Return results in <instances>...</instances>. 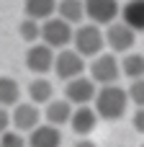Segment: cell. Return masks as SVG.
Returning a JSON list of instances; mask_svg holds the SVG:
<instances>
[{"mask_svg": "<svg viewBox=\"0 0 144 147\" xmlns=\"http://www.w3.org/2000/svg\"><path fill=\"white\" fill-rule=\"evenodd\" d=\"M129 109V96L126 90L116 83V85H100L95 90V98H93V111L98 114V119H106V121H119Z\"/></svg>", "mask_w": 144, "mask_h": 147, "instance_id": "cell-1", "label": "cell"}, {"mask_svg": "<svg viewBox=\"0 0 144 147\" xmlns=\"http://www.w3.org/2000/svg\"><path fill=\"white\" fill-rule=\"evenodd\" d=\"M103 47H106V41H103L100 26H95V23H82V26H77V28L72 31V49H75L82 59L98 57V54L103 52Z\"/></svg>", "mask_w": 144, "mask_h": 147, "instance_id": "cell-2", "label": "cell"}, {"mask_svg": "<svg viewBox=\"0 0 144 147\" xmlns=\"http://www.w3.org/2000/svg\"><path fill=\"white\" fill-rule=\"evenodd\" d=\"M90 80L100 88V85H116L119 78H121V67H119V57L111 54V52H100L98 57H93L90 62Z\"/></svg>", "mask_w": 144, "mask_h": 147, "instance_id": "cell-3", "label": "cell"}, {"mask_svg": "<svg viewBox=\"0 0 144 147\" xmlns=\"http://www.w3.org/2000/svg\"><path fill=\"white\" fill-rule=\"evenodd\" d=\"M72 31H75V26H70L67 21L52 16L41 23V36L39 39L52 49H67L72 44Z\"/></svg>", "mask_w": 144, "mask_h": 147, "instance_id": "cell-4", "label": "cell"}, {"mask_svg": "<svg viewBox=\"0 0 144 147\" xmlns=\"http://www.w3.org/2000/svg\"><path fill=\"white\" fill-rule=\"evenodd\" d=\"M103 41H106V47L111 49V54H126V52H131V47L137 44V34H134L124 21H113V23L106 26Z\"/></svg>", "mask_w": 144, "mask_h": 147, "instance_id": "cell-5", "label": "cell"}, {"mask_svg": "<svg viewBox=\"0 0 144 147\" xmlns=\"http://www.w3.org/2000/svg\"><path fill=\"white\" fill-rule=\"evenodd\" d=\"M52 70H54V75L59 78V80H72V78H80L82 72H85V59L75 52V49H59V52H54V65H52Z\"/></svg>", "mask_w": 144, "mask_h": 147, "instance_id": "cell-6", "label": "cell"}, {"mask_svg": "<svg viewBox=\"0 0 144 147\" xmlns=\"http://www.w3.org/2000/svg\"><path fill=\"white\" fill-rule=\"evenodd\" d=\"M41 124V109L28 103V101H18L10 111V127L18 134H28L31 129H36Z\"/></svg>", "mask_w": 144, "mask_h": 147, "instance_id": "cell-7", "label": "cell"}, {"mask_svg": "<svg viewBox=\"0 0 144 147\" xmlns=\"http://www.w3.org/2000/svg\"><path fill=\"white\" fill-rule=\"evenodd\" d=\"M85 16L90 18V23L95 26H108L113 21H119L121 13V3L119 0H82Z\"/></svg>", "mask_w": 144, "mask_h": 147, "instance_id": "cell-8", "label": "cell"}, {"mask_svg": "<svg viewBox=\"0 0 144 147\" xmlns=\"http://www.w3.org/2000/svg\"><path fill=\"white\" fill-rule=\"evenodd\" d=\"M95 90H98V85L90 78L80 75V78H72L64 83V101L72 106H90L95 98Z\"/></svg>", "mask_w": 144, "mask_h": 147, "instance_id": "cell-9", "label": "cell"}, {"mask_svg": "<svg viewBox=\"0 0 144 147\" xmlns=\"http://www.w3.org/2000/svg\"><path fill=\"white\" fill-rule=\"evenodd\" d=\"M52 65H54V49L46 47L44 41H36L26 49V67L36 78H44L46 72H52Z\"/></svg>", "mask_w": 144, "mask_h": 147, "instance_id": "cell-10", "label": "cell"}, {"mask_svg": "<svg viewBox=\"0 0 144 147\" xmlns=\"http://www.w3.org/2000/svg\"><path fill=\"white\" fill-rule=\"evenodd\" d=\"M70 127L77 137H88L98 127V114L93 111V106H75L70 116Z\"/></svg>", "mask_w": 144, "mask_h": 147, "instance_id": "cell-11", "label": "cell"}, {"mask_svg": "<svg viewBox=\"0 0 144 147\" xmlns=\"http://www.w3.org/2000/svg\"><path fill=\"white\" fill-rule=\"evenodd\" d=\"M72 103H67L64 98H52L46 106H44V124L49 127H64L70 124V116H72Z\"/></svg>", "mask_w": 144, "mask_h": 147, "instance_id": "cell-12", "label": "cell"}, {"mask_svg": "<svg viewBox=\"0 0 144 147\" xmlns=\"http://www.w3.org/2000/svg\"><path fill=\"white\" fill-rule=\"evenodd\" d=\"M26 147H62V132L49 124H39L36 129L28 132Z\"/></svg>", "mask_w": 144, "mask_h": 147, "instance_id": "cell-13", "label": "cell"}, {"mask_svg": "<svg viewBox=\"0 0 144 147\" xmlns=\"http://www.w3.org/2000/svg\"><path fill=\"white\" fill-rule=\"evenodd\" d=\"M121 21L137 34V31H144V0H126L121 5Z\"/></svg>", "mask_w": 144, "mask_h": 147, "instance_id": "cell-14", "label": "cell"}, {"mask_svg": "<svg viewBox=\"0 0 144 147\" xmlns=\"http://www.w3.org/2000/svg\"><path fill=\"white\" fill-rule=\"evenodd\" d=\"M23 13H26L23 18L44 23L46 18L57 16V0H26L23 3Z\"/></svg>", "mask_w": 144, "mask_h": 147, "instance_id": "cell-15", "label": "cell"}, {"mask_svg": "<svg viewBox=\"0 0 144 147\" xmlns=\"http://www.w3.org/2000/svg\"><path fill=\"white\" fill-rule=\"evenodd\" d=\"M28 103L33 106H46L52 98H54V85L46 80V78H33L28 83Z\"/></svg>", "mask_w": 144, "mask_h": 147, "instance_id": "cell-16", "label": "cell"}, {"mask_svg": "<svg viewBox=\"0 0 144 147\" xmlns=\"http://www.w3.org/2000/svg\"><path fill=\"white\" fill-rule=\"evenodd\" d=\"M57 18L67 21L70 26H80L85 18L82 0H57Z\"/></svg>", "mask_w": 144, "mask_h": 147, "instance_id": "cell-17", "label": "cell"}, {"mask_svg": "<svg viewBox=\"0 0 144 147\" xmlns=\"http://www.w3.org/2000/svg\"><path fill=\"white\" fill-rule=\"evenodd\" d=\"M119 67H121V75H126L129 80H139L144 78V54L126 52L124 59H119Z\"/></svg>", "mask_w": 144, "mask_h": 147, "instance_id": "cell-18", "label": "cell"}, {"mask_svg": "<svg viewBox=\"0 0 144 147\" xmlns=\"http://www.w3.org/2000/svg\"><path fill=\"white\" fill-rule=\"evenodd\" d=\"M18 101H21V85L13 78L3 75L0 78V106L3 109H13Z\"/></svg>", "mask_w": 144, "mask_h": 147, "instance_id": "cell-19", "label": "cell"}, {"mask_svg": "<svg viewBox=\"0 0 144 147\" xmlns=\"http://www.w3.org/2000/svg\"><path fill=\"white\" fill-rule=\"evenodd\" d=\"M18 36H21L26 44H36L39 36H41V23H39V21H31V18H21V23H18Z\"/></svg>", "mask_w": 144, "mask_h": 147, "instance_id": "cell-20", "label": "cell"}, {"mask_svg": "<svg viewBox=\"0 0 144 147\" xmlns=\"http://www.w3.org/2000/svg\"><path fill=\"white\" fill-rule=\"evenodd\" d=\"M126 96H129V101H131L137 109H144V78L131 80V85L126 88Z\"/></svg>", "mask_w": 144, "mask_h": 147, "instance_id": "cell-21", "label": "cell"}, {"mask_svg": "<svg viewBox=\"0 0 144 147\" xmlns=\"http://www.w3.org/2000/svg\"><path fill=\"white\" fill-rule=\"evenodd\" d=\"M0 147H26V137L13 132V129H8V132L0 134Z\"/></svg>", "mask_w": 144, "mask_h": 147, "instance_id": "cell-22", "label": "cell"}, {"mask_svg": "<svg viewBox=\"0 0 144 147\" xmlns=\"http://www.w3.org/2000/svg\"><path fill=\"white\" fill-rule=\"evenodd\" d=\"M131 124H134V129H137L139 134H144V109H137V111H134Z\"/></svg>", "mask_w": 144, "mask_h": 147, "instance_id": "cell-23", "label": "cell"}, {"mask_svg": "<svg viewBox=\"0 0 144 147\" xmlns=\"http://www.w3.org/2000/svg\"><path fill=\"white\" fill-rule=\"evenodd\" d=\"M8 129H10V111L0 106V134L8 132Z\"/></svg>", "mask_w": 144, "mask_h": 147, "instance_id": "cell-24", "label": "cell"}, {"mask_svg": "<svg viewBox=\"0 0 144 147\" xmlns=\"http://www.w3.org/2000/svg\"><path fill=\"white\" fill-rule=\"evenodd\" d=\"M72 147H98V145H95L93 140H88V137H80V140H77Z\"/></svg>", "mask_w": 144, "mask_h": 147, "instance_id": "cell-25", "label": "cell"}, {"mask_svg": "<svg viewBox=\"0 0 144 147\" xmlns=\"http://www.w3.org/2000/svg\"><path fill=\"white\" fill-rule=\"evenodd\" d=\"M142 147H144V145H142Z\"/></svg>", "mask_w": 144, "mask_h": 147, "instance_id": "cell-26", "label": "cell"}]
</instances>
